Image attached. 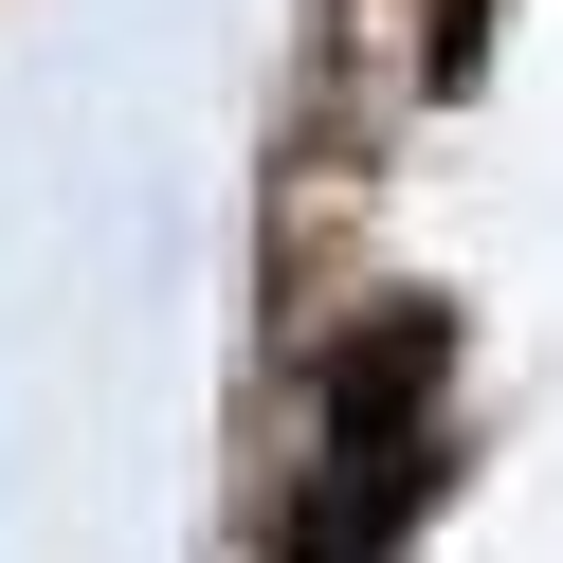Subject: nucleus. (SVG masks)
Instances as JSON below:
<instances>
[{
	"mask_svg": "<svg viewBox=\"0 0 563 563\" xmlns=\"http://www.w3.org/2000/svg\"><path fill=\"white\" fill-rule=\"evenodd\" d=\"M437 382H454V328L437 309H364L291 364V490H273V563H382L418 509H437Z\"/></svg>",
	"mask_w": 563,
	"mask_h": 563,
	"instance_id": "f257e3e1",
	"label": "nucleus"
}]
</instances>
